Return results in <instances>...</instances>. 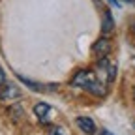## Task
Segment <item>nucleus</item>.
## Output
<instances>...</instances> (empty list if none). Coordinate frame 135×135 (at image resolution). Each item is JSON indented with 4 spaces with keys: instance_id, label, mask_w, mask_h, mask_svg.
Listing matches in <instances>:
<instances>
[{
    "instance_id": "obj_1",
    "label": "nucleus",
    "mask_w": 135,
    "mask_h": 135,
    "mask_svg": "<svg viewBox=\"0 0 135 135\" xmlns=\"http://www.w3.org/2000/svg\"><path fill=\"white\" fill-rule=\"evenodd\" d=\"M71 84L77 86V88H83V90L94 94V96H105L107 94V86L98 79L94 70H79L73 75Z\"/></svg>"
},
{
    "instance_id": "obj_2",
    "label": "nucleus",
    "mask_w": 135,
    "mask_h": 135,
    "mask_svg": "<svg viewBox=\"0 0 135 135\" xmlns=\"http://www.w3.org/2000/svg\"><path fill=\"white\" fill-rule=\"evenodd\" d=\"M96 75H98V79L105 84V86H109V84L114 81V77H116V66L114 64H111L109 60H107V56H103V58H99V62L96 64Z\"/></svg>"
},
{
    "instance_id": "obj_3",
    "label": "nucleus",
    "mask_w": 135,
    "mask_h": 135,
    "mask_svg": "<svg viewBox=\"0 0 135 135\" xmlns=\"http://www.w3.org/2000/svg\"><path fill=\"white\" fill-rule=\"evenodd\" d=\"M21 98V90L15 86V84H2V88H0V101H17Z\"/></svg>"
},
{
    "instance_id": "obj_4",
    "label": "nucleus",
    "mask_w": 135,
    "mask_h": 135,
    "mask_svg": "<svg viewBox=\"0 0 135 135\" xmlns=\"http://www.w3.org/2000/svg\"><path fill=\"white\" fill-rule=\"evenodd\" d=\"M92 53H94L96 56H99V58L107 56V55L111 53V41H109L107 38H99V40L92 45Z\"/></svg>"
},
{
    "instance_id": "obj_5",
    "label": "nucleus",
    "mask_w": 135,
    "mask_h": 135,
    "mask_svg": "<svg viewBox=\"0 0 135 135\" xmlns=\"http://www.w3.org/2000/svg\"><path fill=\"white\" fill-rule=\"evenodd\" d=\"M51 113H53V107L47 105V103H38L36 107H34V114L38 116V120H40L41 124H49Z\"/></svg>"
},
{
    "instance_id": "obj_6",
    "label": "nucleus",
    "mask_w": 135,
    "mask_h": 135,
    "mask_svg": "<svg viewBox=\"0 0 135 135\" xmlns=\"http://www.w3.org/2000/svg\"><path fill=\"white\" fill-rule=\"evenodd\" d=\"M75 122H77V126L81 128L83 133H86V135H94L96 133V122L90 116H79Z\"/></svg>"
},
{
    "instance_id": "obj_7",
    "label": "nucleus",
    "mask_w": 135,
    "mask_h": 135,
    "mask_svg": "<svg viewBox=\"0 0 135 135\" xmlns=\"http://www.w3.org/2000/svg\"><path fill=\"white\" fill-rule=\"evenodd\" d=\"M113 28H114L113 15H111V11H105V13H103V23H101V32H103V34H109Z\"/></svg>"
},
{
    "instance_id": "obj_8",
    "label": "nucleus",
    "mask_w": 135,
    "mask_h": 135,
    "mask_svg": "<svg viewBox=\"0 0 135 135\" xmlns=\"http://www.w3.org/2000/svg\"><path fill=\"white\" fill-rule=\"evenodd\" d=\"M9 114H11L13 120H19V118L23 116V107H21V105H13V107H9Z\"/></svg>"
},
{
    "instance_id": "obj_9",
    "label": "nucleus",
    "mask_w": 135,
    "mask_h": 135,
    "mask_svg": "<svg viewBox=\"0 0 135 135\" xmlns=\"http://www.w3.org/2000/svg\"><path fill=\"white\" fill-rule=\"evenodd\" d=\"M47 135H70V133H68V129L62 128V126H53Z\"/></svg>"
},
{
    "instance_id": "obj_10",
    "label": "nucleus",
    "mask_w": 135,
    "mask_h": 135,
    "mask_svg": "<svg viewBox=\"0 0 135 135\" xmlns=\"http://www.w3.org/2000/svg\"><path fill=\"white\" fill-rule=\"evenodd\" d=\"M4 83H6V73H4V70H2V68H0V86H2Z\"/></svg>"
},
{
    "instance_id": "obj_11",
    "label": "nucleus",
    "mask_w": 135,
    "mask_h": 135,
    "mask_svg": "<svg viewBox=\"0 0 135 135\" xmlns=\"http://www.w3.org/2000/svg\"><path fill=\"white\" fill-rule=\"evenodd\" d=\"M109 2H111L113 6H116V8H120V4H118V2H116V0H109Z\"/></svg>"
},
{
    "instance_id": "obj_12",
    "label": "nucleus",
    "mask_w": 135,
    "mask_h": 135,
    "mask_svg": "<svg viewBox=\"0 0 135 135\" xmlns=\"http://www.w3.org/2000/svg\"><path fill=\"white\" fill-rule=\"evenodd\" d=\"M99 135H113V133H111V131H107V129H103V131H101Z\"/></svg>"
},
{
    "instance_id": "obj_13",
    "label": "nucleus",
    "mask_w": 135,
    "mask_h": 135,
    "mask_svg": "<svg viewBox=\"0 0 135 135\" xmlns=\"http://www.w3.org/2000/svg\"><path fill=\"white\" fill-rule=\"evenodd\" d=\"M128 2H133V4H135V0H128Z\"/></svg>"
}]
</instances>
